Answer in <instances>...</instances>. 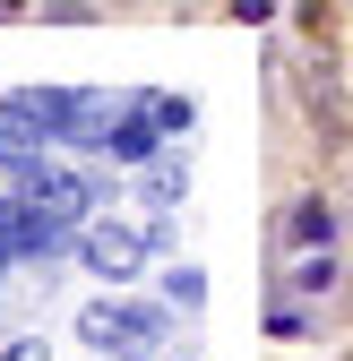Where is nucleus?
I'll list each match as a JSON object with an SVG mask.
<instances>
[{
    "label": "nucleus",
    "instance_id": "20e7f679",
    "mask_svg": "<svg viewBox=\"0 0 353 361\" xmlns=\"http://www.w3.org/2000/svg\"><path fill=\"white\" fill-rule=\"evenodd\" d=\"M293 241H301V250H319V241H328V207H319V198H301V207H293Z\"/></svg>",
    "mask_w": 353,
    "mask_h": 361
},
{
    "label": "nucleus",
    "instance_id": "f03ea898",
    "mask_svg": "<svg viewBox=\"0 0 353 361\" xmlns=\"http://www.w3.org/2000/svg\"><path fill=\"white\" fill-rule=\"evenodd\" d=\"M18 198H26V207H43V215H61V224H69V215L86 207V180H69V172H52V164H43V155H35V164L18 172Z\"/></svg>",
    "mask_w": 353,
    "mask_h": 361
},
{
    "label": "nucleus",
    "instance_id": "7ed1b4c3",
    "mask_svg": "<svg viewBox=\"0 0 353 361\" xmlns=\"http://www.w3.org/2000/svg\"><path fill=\"white\" fill-rule=\"evenodd\" d=\"M86 258H95L104 276H129V267H138V241H129V233H95V241H86Z\"/></svg>",
    "mask_w": 353,
    "mask_h": 361
},
{
    "label": "nucleus",
    "instance_id": "423d86ee",
    "mask_svg": "<svg viewBox=\"0 0 353 361\" xmlns=\"http://www.w3.org/2000/svg\"><path fill=\"white\" fill-rule=\"evenodd\" d=\"M0 361H43V344H9V353H0Z\"/></svg>",
    "mask_w": 353,
    "mask_h": 361
},
{
    "label": "nucleus",
    "instance_id": "39448f33",
    "mask_svg": "<svg viewBox=\"0 0 353 361\" xmlns=\"http://www.w3.org/2000/svg\"><path fill=\"white\" fill-rule=\"evenodd\" d=\"M147 129H155V121H121V129H112V155L138 164V155H147Z\"/></svg>",
    "mask_w": 353,
    "mask_h": 361
},
{
    "label": "nucleus",
    "instance_id": "f257e3e1",
    "mask_svg": "<svg viewBox=\"0 0 353 361\" xmlns=\"http://www.w3.org/2000/svg\"><path fill=\"white\" fill-rule=\"evenodd\" d=\"M164 336L155 310H86V344H104V353H147Z\"/></svg>",
    "mask_w": 353,
    "mask_h": 361
}]
</instances>
